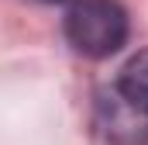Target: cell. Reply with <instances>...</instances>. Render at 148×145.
<instances>
[{
    "label": "cell",
    "instance_id": "1",
    "mask_svg": "<svg viewBox=\"0 0 148 145\" xmlns=\"http://www.w3.org/2000/svg\"><path fill=\"white\" fill-rule=\"evenodd\" d=\"M66 38L79 55L107 59L127 38V14L114 0H79L66 14Z\"/></svg>",
    "mask_w": 148,
    "mask_h": 145
},
{
    "label": "cell",
    "instance_id": "3",
    "mask_svg": "<svg viewBox=\"0 0 148 145\" xmlns=\"http://www.w3.org/2000/svg\"><path fill=\"white\" fill-rule=\"evenodd\" d=\"M117 86H121V90H124V93L148 114V48L138 52L134 59H127V66L121 69Z\"/></svg>",
    "mask_w": 148,
    "mask_h": 145
},
{
    "label": "cell",
    "instance_id": "4",
    "mask_svg": "<svg viewBox=\"0 0 148 145\" xmlns=\"http://www.w3.org/2000/svg\"><path fill=\"white\" fill-rule=\"evenodd\" d=\"M48 3H55V0H48Z\"/></svg>",
    "mask_w": 148,
    "mask_h": 145
},
{
    "label": "cell",
    "instance_id": "2",
    "mask_svg": "<svg viewBox=\"0 0 148 145\" xmlns=\"http://www.w3.org/2000/svg\"><path fill=\"white\" fill-rule=\"evenodd\" d=\"M93 124L110 145H145L148 142V114L121 86L103 90L97 97Z\"/></svg>",
    "mask_w": 148,
    "mask_h": 145
}]
</instances>
